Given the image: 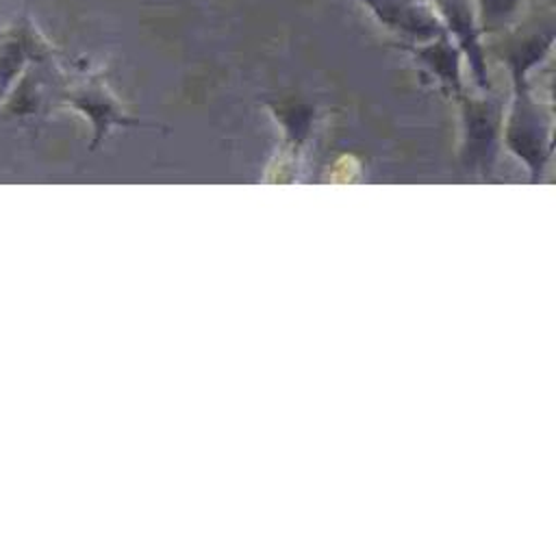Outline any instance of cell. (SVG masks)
I'll list each match as a JSON object with an SVG mask.
<instances>
[{
  "instance_id": "obj_1",
  "label": "cell",
  "mask_w": 556,
  "mask_h": 556,
  "mask_svg": "<svg viewBox=\"0 0 556 556\" xmlns=\"http://www.w3.org/2000/svg\"><path fill=\"white\" fill-rule=\"evenodd\" d=\"M52 52L28 13H22L9 28L0 30V102L15 85L30 61H43Z\"/></svg>"
},
{
  "instance_id": "obj_2",
  "label": "cell",
  "mask_w": 556,
  "mask_h": 556,
  "mask_svg": "<svg viewBox=\"0 0 556 556\" xmlns=\"http://www.w3.org/2000/svg\"><path fill=\"white\" fill-rule=\"evenodd\" d=\"M367 13L389 30L413 41H428L443 33L430 0H358Z\"/></svg>"
},
{
  "instance_id": "obj_3",
  "label": "cell",
  "mask_w": 556,
  "mask_h": 556,
  "mask_svg": "<svg viewBox=\"0 0 556 556\" xmlns=\"http://www.w3.org/2000/svg\"><path fill=\"white\" fill-rule=\"evenodd\" d=\"M443 30L454 39V43L469 56L476 70L482 65L480 46V24L473 0H430Z\"/></svg>"
},
{
  "instance_id": "obj_4",
  "label": "cell",
  "mask_w": 556,
  "mask_h": 556,
  "mask_svg": "<svg viewBox=\"0 0 556 556\" xmlns=\"http://www.w3.org/2000/svg\"><path fill=\"white\" fill-rule=\"evenodd\" d=\"M482 33H495L508 26L521 11L523 0H473Z\"/></svg>"
}]
</instances>
